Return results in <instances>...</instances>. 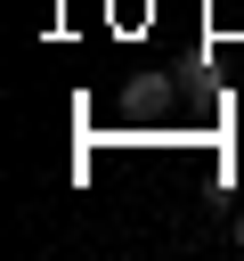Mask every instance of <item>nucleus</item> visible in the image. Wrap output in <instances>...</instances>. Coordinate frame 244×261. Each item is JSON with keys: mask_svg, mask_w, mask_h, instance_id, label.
I'll use <instances>...</instances> for the list:
<instances>
[{"mask_svg": "<svg viewBox=\"0 0 244 261\" xmlns=\"http://www.w3.org/2000/svg\"><path fill=\"white\" fill-rule=\"evenodd\" d=\"M236 245H244V212H236Z\"/></svg>", "mask_w": 244, "mask_h": 261, "instance_id": "f257e3e1", "label": "nucleus"}]
</instances>
